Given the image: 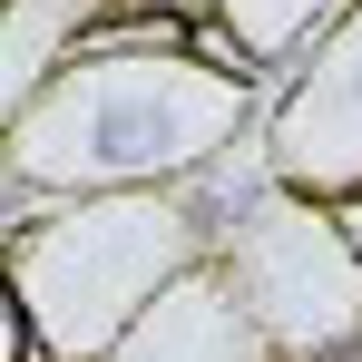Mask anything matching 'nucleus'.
I'll list each match as a JSON object with an SVG mask.
<instances>
[{
  "label": "nucleus",
  "instance_id": "obj_2",
  "mask_svg": "<svg viewBox=\"0 0 362 362\" xmlns=\"http://www.w3.org/2000/svg\"><path fill=\"white\" fill-rule=\"evenodd\" d=\"M206 255L186 235L177 196L137 186V196H78L69 216H40L30 235H10V294L40 313L59 362H108L137 333V313L177 294Z\"/></svg>",
  "mask_w": 362,
  "mask_h": 362
},
{
  "label": "nucleus",
  "instance_id": "obj_1",
  "mask_svg": "<svg viewBox=\"0 0 362 362\" xmlns=\"http://www.w3.org/2000/svg\"><path fill=\"white\" fill-rule=\"evenodd\" d=\"M235 137H245V88L206 78L196 59L59 69L49 88L20 98L10 177L49 186V196H137V186L196 177Z\"/></svg>",
  "mask_w": 362,
  "mask_h": 362
},
{
  "label": "nucleus",
  "instance_id": "obj_3",
  "mask_svg": "<svg viewBox=\"0 0 362 362\" xmlns=\"http://www.w3.org/2000/svg\"><path fill=\"white\" fill-rule=\"evenodd\" d=\"M294 362H362V313L343 323V333H323V343H303Z\"/></svg>",
  "mask_w": 362,
  "mask_h": 362
}]
</instances>
